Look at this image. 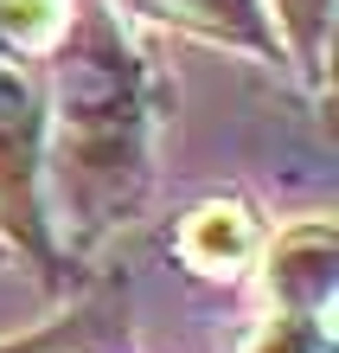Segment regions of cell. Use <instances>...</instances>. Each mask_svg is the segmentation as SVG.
<instances>
[{
  "label": "cell",
  "mask_w": 339,
  "mask_h": 353,
  "mask_svg": "<svg viewBox=\"0 0 339 353\" xmlns=\"http://www.w3.org/2000/svg\"><path fill=\"white\" fill-rule=\"evenodd\" d=\"M250 353H327V327L307 321V315H275Z\"/></svg>",
  "instance_id": "4"
},
{
  "label": "cell",
  "mask_w": 339,
  "mask_h": 353,
  "mask_svg": "<svg viewBox=\"0 0 339 353\" xmlns=\"http://www.w3.org/2000/svg\"><path fill=\"white\" fill-rule=\"evenodd\" d=\"M179 26H199V32H224V39H243V46H263V13L256 0H141Z\"/></svg>",
  "instance_id": "3"
},
{
  "label": "cell",
  "mask_w": 339,
  "mask_h": 353,
  "mask_svg": "<svg viewBox=\"0 0 339 353\" xmlns=\"http://www.w3.org/2000/svg\"><path fill=\"white\" fill-rule=\"evenodd\" d=\"M179 244H186V257L199 270H237V263H250L256 232H250V212L237 199H211L179 225Z\"/></svg>",
  "instance_id": "2"
},
{
  "label": "cell",
  "mask_w": 339,
  "mask_h": 353,
  "mask_svg": "<svg viewBox=\"0 0 339 353\" xmlns=\"http://www.w3.org/2000/svg\"><path fill=\"white\" fill-rule=\"evenodd\" d=\"M269 289L282 296V315H307V321L327 315V302H333V232L320 219L294 225L269 251Z\"/></svg>",
  "instance_id": "1"
}]
</instances>
